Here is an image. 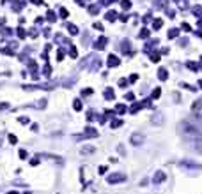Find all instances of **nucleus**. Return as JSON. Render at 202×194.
<instances>
[{"mask_svg": "<svg viewBox=\"0 0 202 194\" xmlns=\"http://www.w3.org/2000/svg\"><path fill=\"white\" fill-rule=\"evenodd\" d=\"M105 97H106V99H114V90H112V88H106V90H105Z\"/></svg>", "mask_w": 202, "mask_h": 194, "instance_id": "9d476101", "label": "nucleus"}, {"mask_svg": "<svg viewBox=\"0 0 202 194\" xmlns=\"http://www.w3.org/2000/svg\"><path fill=\"white\" fill-rule=\"evenodd\" d=\"M20 157H21V159H25V157H27V152H25V150H21V152H20Z\"/></svg>", "mask_w": 202, "mask_h": 194, "instance_id": "b1692460", "label": "nucleus"}, {"mask_svg": "<svg viewBox=\"0 0 202 194\" xmlns=\"http://www.w3.org/2000/svg\"><path fill=\"white\" fill-rule=\"evenodd\" d=\"M91 94H92V90H91V88H85V90H82V96H85V97H89Z\"/></svg>", "mask_w": 202, "mask_h": 194, "instance_id": "4468645a", "label": "nucleus"}, {"mask_svg": "<svg viewBox=\"0 0 202 194\" xmlns=\"http://www.w3.org/2000/svg\"><path fill=\"white\" fill-rule=\"evenodd\" d=\"M34 106H37L36 110H43V108L46 106V99H41V101H37V102H34Z\"/></svg>", "mask_w": 202, "mask_h": 194, "instance_id": "423d86ee", "label": "nucleus"}, {"mask_svg": "<svg viewBox=\"0 0 202 194\" xmlns=\"http://www.w3.org/2000/svg\"><path fill=\"white\" fill-rule=\"evenodd\" d=\"M108 65H110V67H117V65H119V58L115 57V55H110V57H108Z\"/></svg>", "mask_w": 202, "mask_h": 194, "instance_id": "20e7f679", "label": "nucleus"}, {"mask_svg": "<svg viewBox=\"0 0 202 194\" xmlns=\"http://www.w3.org/2000/svg\"><path fill=\"white\" fill-rule=\"evenodd\" d=\"M83 136H85V138H96V136H98V131L92 129V127H87V129L83 131Z\"/></svg>", "mask_w": 202, "mask_h": 194, "instance_id": "f03ea898", "label": "nucleus"}, {"mask_svg": "<svg viewBox=\"0 0 202 194\" xmlns=\"http://www.w3.org/2000/svg\"><path fill=\"white\" fill-rule=\"evenodd\" d=\"M18 122H20V124H23V125H27L30 120H28V116H20V118H18Z\"/></svg>", "mask_w": 202, "mask_h": 194, "instance_id": "9b49d317", "label": "nucleus"}, {"mask_svg": "<svg viewBox=\"0 0 202 194\" xmlns=\"http://www.w3.org/2000/svg\"><path fill=\"white\" fill-rule=\"evenodd\" d=\"M121 124H122L121 120H114V124H112V127H119Z\"/></svg>", "mask_w": 202, "mask_h": 194, "instance_id": "4be33fe9", "label": "nucleus"}, {"mask_svg": "<svg viewBox=\"0 0 202 194\" xmlns=\"http://www.w3.org/2000/svg\"><path fill=\"white\" fill-rule=\"evenodd\" d=\"M75 110H76V111H80V110H82V101H80V99H76V101H75Z\"/></svg>", "mask_w": 202, "mask_h": 194, "instance_id": "ddd939ff", "label": "nucleus"}, {"mask_svg": "<svg viewBox=\"0 0 202 194\" xmlns=\"http://www.w3.org/2000/svg\"><path fill=\"white\" fill-rule=\"evenodd\" d=\"M9 141H11V143H16V141H18V138H16L14 134H11V136H9Z\"/></svg>", "mask_w": 202, "mask_h": 194, "instance_id": "412c9836", "label": "nucleus"}, {"mask_svg": "<svg viewBox=\"0 0 202 194\" xmlns=\"http://www.w3.org/2000/svg\"><path fill=\"white\" fill-rule=\"evenodd\" d=\"M105 44H106V39H105V37H101L100 41H98V42H96V44H94V46H96V48H98V50H101V48H103V46H105Z\"/></svg>", "mask_w": 202, "mask_h": 194, "instance_id": "0eeeda50", "label": "nucleus"}, {"mask_svg": "<svg viewBox=\"0 0 202 194\" xmlns=\"http://www.w3.org/2000/svg\"><path fill=\"white\" fill-rule=\"evenodd\" d=\"M18 36H20V39H23L27 34H25V30H23V28H18Z\"/></svg>", "mask_w": 202, "mask_h": 194, "instance_id": "6ab92c4d", "label": "nucleus"}, {"mask_svg": "<svg viewBox=\"0 0 202 194\" xmlns=\"http://www.w3.org/2000/svg\"><path fill=\"white\" fill-rule=\"evenodd\" d=\"M55 18H57V16H55V13H52V11H50V13H48V19H50V21H55Z\"/></svg>", "mask_w": 202, "mask_h": 194, "instance_id": "f3484780", "label": "nucleus"}, {"mask_svg": "<svg viewBox=\"0 0 202 194\" xmlns=\"http://www.w3.org/2000/svg\"><path fill=\"white\" fill-rule=\"evenodd\" d=\"M67 30H69V34H73V36L78 34V28H76L75 25H67Z\"/></svg>", "mask_w": 202, "mask_h": 194, "instance_id": "6e6552de", "label": "nucleus"}, {"mask_svg": "<svg viewBox=\"0 0 202 194\" xmlns=\"http://www.w3.org/2000/svg\"><path fill=\"white\" fill-rule=\"evenodd\" d=\"M50 71H52V69H50V65H44V69H43V74H44V76H48V74H50Z\"/></svg>", "mask_w": 202, "mask_h": 194, "instance_id": "2eb2a0df", "label": "nucleus"}, {"mask_svg": "<svg viewBox=\"0 0 202 194\" xmlns=\"http://www.w3.org/2000/svg\"><path fill=\"white\" fill-rule=\"evenodd\" d=\"M94 147H91V145H87V147H82V150H80V154L82 155H91V154H94Z\"/></svg>", "mask_w": 202, "mask_h": 194, "instance_id": "7ed1b4c3", "label": "nucleus"}, {"mask_svg": "<svg viewBox=\"0 0 202 194\" xmlns=\"http://www.w3.org/2000/svg\"><path fill=\"white\" fill-rule=\"evenodd\" d=\"M108 182H110V184L124 182V175H121V173H114V175H110V176H108Z\"/></svg>", "mask_w": 202, "mask_h": 194, "instance_id": "f257e3e1", "label": "nucleus"}, {"mask_svg": "<svg viewBox=\"0 0 202 194\" xmlns=\"http://www.w3.org/2000/svg\"><path fill=\"white\" fill-rule=\"evenodd\" d=\"M69 55H71L73 58H76V50H75V48H71V50H69Z\"/></svg>", "mask_w": 202, "mask_h": 194, "instance_id": "aec40b11", "label": "nucleus"}, {"mask_svg": "<svg viewBox=\"0 0 202 194\" xmlns=\"http://www.w3.org/2000/svg\"><path fill=\"white\" fill-rule=\"evenodd\" d=\"M28 69H30V71H36V69H37V64H36L34 60H30V62H28Z\"/></svg>", "mask_w": 202, "mask_h": 194, "instance_id": "f8f14e48", "label": "nucleus"}, {"mask_svg": "<svg viewBox=\"0 0 202 194\" xmlns=\"http://www.w3.org/2000/svg\"><path fill=\"white\" fill-rule=\"evenodd\" d=\"M163 178H165V175L163 173H156V178H154V180H156V182H162Z\"/></svg>", "mask_w": 202, "mask_h": 194, "instance_id": "dca6fc26", "label": "nucleus"}, {"mask_svg": "<svg viewBox=\"0 0 202 194\" xmlns=\"http://www.w3.org/2000/svg\"><path fill=\"white\" fill-rule=\"evenodd\" d=\"M7 108H9L7 102H0V111H4V110H7Z\"/></svg>", "mask_w": 202, "mask_h": 194, "instance_id": "a211bd4d", "label": "nucleus"}, {"mask_svg": "<svg viewBox=\"0 0 202 194\" xmlns=\"http://www.w3.org/2000/svg\"><path fill=\"white\" fill-rule=\"evenodd\" d=\"M55 39H57V42H61V44H67V42H69V41H67V39H64V36H61V34H59V36H55Z\"/></svg>", "mask_w": 202, "mask_h": 194, "instance_id": "1a4fd4ad", "label": "nucleus"}, {"mask_svg": "<svg viewBox=\"0 0 202 194\" xmlns=\"http://www.w3.org/2000/svg\"><path fill=\"white\" fill-rule=\"evenodd\" d=\"M57 58H59V60H62V58H64V51H62V50L59 51V55H57Z\"/></svg>", "mask_w": 202, "mask_h": 194, "instance_id": "5701e85b", "label": "nucleus"}, {"mask_svg": "<svg viewBox=\"0 0 202 194\" xmlns=\"http://www.w3.org/2000/svg\"><path fill=\"white\" fill-rule=\"evenodd\" d=\"M142 141H144L142 134H133V136H131V143H133V145H140Z\"/></svg>", "mask_w": 202, "mask_h": 194, "instance_id": "39448f33", "label": "nucleus"}]
</instances>
